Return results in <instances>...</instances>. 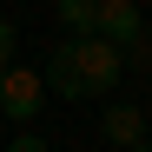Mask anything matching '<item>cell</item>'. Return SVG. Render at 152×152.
Listing matches in <instances>:
<instances>
[{
	"mask_svg": "<svg viewBox=\"0 0 152 152\" xmlns=\"http://www.w3.org/2000/svg\"><path fill=\"white\" fill-rule=\"evenodd\" d=\"M119 66H126V73H152V27H145L139 40L119 46Z\"/></svg>",
	"mask_w": 152,
	"mask_h": 152,
	"instance_id": "obj_6",
	"label": "cell"
},
{
	"mask_svg": "<svg viewBox=\"0 0 152 152\" xmlns=\"http://www.w3.org/2000/svg\"><path fill=\"white\" fill-rule=\"evenodd\" d=\"M7 152H53V145H46V139H40V132H20V139H13V145H7Z\"/></svg>",
	"mask_w": 152,
	"mask_h": 152,
	"instance_id": "obj_7",
	"label": "cell"
},
{
	"mask_svg": "<svg viewBox=\"0 0 152 152\" xmlns=\"http://www.w3.org/2000/svg\"><path fill=\"white\" fill-rule=\"evenodd\" d=\"M99 139L119 145V152H132V145L145 139V113H139V106H126V99H119V106H106V113H99Z\"/></svg>",
	"mask_w": 152,
	"mask_h": 152,
	"instance_id": "obj_4",
	"label": "cell"
},
{
	"mask_svg": "<svg viewBox=\"0 0 152 152\" xmlns=\"http://www.w3.org/2000/svg\"><path fill=\"white\" fill-rule=\"evenodd\" d=\"M119 46L113 40H99V33H66L53 53H46V73H40V86L46 93H60V99H106L119 86Z\"/></svg>",
	"mask_w": 152,
	"mask_h": 152,
	"instance_id": "obj_1",
	"label": "cell"
},
{
	"mask_svg": "<svg viewBox=\"0 0 152 152\" xmlns=\"http://www.w3.org/2000/svg\"><path fill=\"white\" fill-rule=\"evenodd\" d=\"M46 106V86L33 66H0V119H33Z\"/></svg>",
	"mask_w": 152,
	"mask_h": 152,
	"instance_id": "obj_2",
	"label": "cell"
},
{
	"mask_svg": "<svg viewBox=\"0 0 152 152\" xmlns=\"http://www.w3.org/2000/svg\"><path fill=\"white\" fill-rule=\"evenodd\" d=\"M0 66H13V20H0Z\"/></svg>",
	"mask_w": 152,
	"mask_h": 152,
	"instance_id": "obj_8",
	"label": "cell"
},
{
	"mask_svg": "<svg viewBox=\"0 0 152 152\" xmlns=\"http://www.w3.org/2000/svg\"><path fill=\"white\" fill-rule=\"evenodd\" d=\"M145 139H152V113H145Z\"/></svg>",
	"mask_w": 152,
	"mask_h": 152,
	"instance_id": "obj_10",
	"label": "cell"
},
{
	"mask_svg": "<svg viewBox=\"0 0 152 152\" xmlns=\"http://www.w3.org/2000/svg\"><path fill=\"white\" fill-rule=\"evenodd\" d=\"M53 13H60V27H66V33H93V20H99V0H60Z\"/></svg>",
	"mask_w": 152,
	"mask_h": 152,
	"instance_id": "obj_5",
	"label": "cell"
},
{
	"mask_svg": "<svg viewBox=\"0 0 152 152\" xmlns=\"http://www.w3.org/2000/svg\"><path fill=\"white\" fill-rule=\"evenodd\" d=\"M132 152H152V139H139V145H132Z\"/></svg>",
	"mask_w": 152,
	"mask_h": 152,
	"instance_id": "obj_9",
	"label": "cell"
},
{
	"mask_svg": "<svg viewBox=\"0 0 152 152\" xmlns=\"http://www.w3.org/2000/svg\"><path fill=\"white\" fill-rule=\"evenodd\" d=\"M93 33H99V40H113V46H126V40H139V33H145V13L132 7V0H99Z\"/></svg>",
	"mask_w": 152,
	"mask_h": 152,
	"instance_id": "obj_3",
	"label": "cell"
}]
</instances>
